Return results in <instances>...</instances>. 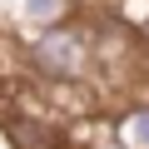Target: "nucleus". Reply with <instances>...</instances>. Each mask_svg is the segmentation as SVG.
Listing matches in <instances>:
<instances>
[{"mask_svg": "<svg viewBox=\"0 0 149 149\" xmlns=\"http://www.w3.org/2000/svg\"><path fill=\"white\" fill-rule=\"evenodd\" d=\"M25 65L45 85H80L95 65V35L74 20L50 25V30H30L25 35Z\"/></svg>", "mask_w": 149, "mask_h": 149, "instance_id": "obj_1", "label": "nucleus"}, {"mask_svg": "<svg viewBox=\"0 0 149 149\" xmlns=\"http://www.w3.org/2000/svg\"><path fill=\"white\" fill-rule=\"evenodd\" d=\"M10 15H15V25L30 35V30H50V25L74 20V0H15Z\"/></svg>", "mask_w": 149, "mask_h": 149, "instance_id": "obj_3", "label": "nucleus"}, {"mask_svg": "<svg viewBox=\"0 0 149 149\" xmlns=\"http://www.w3.org/2000/svg\"><path fill=\"white\" fill-rule=\"evenodd\" d=\"M109 149H149V100H129L109 119Z\"/></svg>", "mask_w": 149, "mask_h": 149, "instance_id": "obj_2", "label": "nucleus"}]
</instances>
